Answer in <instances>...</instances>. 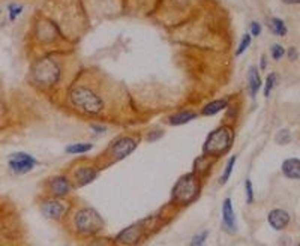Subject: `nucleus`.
I'll return each instance as SVG.
<instances>
[{
    "instance_id": "a878e982",
    "label": "nucleus",
    "mask_w": 300,
    "mask_h": 246,
    "mask_svg": "<svg viewBox=\"0 0 300 246\" xmlns=\"http://www.w3.org/2000/svg\"><path fill=\"white\" fill-rule=\"evenodd\" d=\"M245 188H246V201L251 204L254 201V191H252V182L249 180V179L246 180Z\"/></svg>"
},
{
    "instance_id": "6ab92c4d",
    "label": "nucleus",
    "mask_w": 300,
    "mask_h": 246,
    "mask_svg": "<svg viewBox=\"0 0 300 246\" xmlns=\"http://www.w3.org/2000/svg\"><path fill=\"white\" fill-rule=\"evenodd\" d=\"M92 144H86V143H78V144H71L66 147V153L71 155H78V153H86L89 150H92Z\"/></svg>"
},
{
    "instance_id": "2f4dec72",
    "label": "nucleus",
    "mask_w": 300,
    "mask_h": 246,
    "mask_svg": "<svg viewBox=\"0 0 300 246\" xmlns=\"http://www.w3.org/2000/svg\"><path fill=\"white\" fill-rule=\"evenodd\" d=\"M264 68H266V57L263 56L261 57V69H264Z\"/></svg>"
},
{
    "instance_id": "20e7f679",
    "label": "nucleus",
    "mask_w": 300,
    "mask_h": 246,
    "mask_svg": "<svg viewBox=\"0 0 300 246\" xmlns=\"http://www.w3.org/2000/svg\"><path fill=\"white\" fill-rule=\"evenodd\" d=\"M74 224H75L77 230L83 234L96 233L104 225L102 218L99 216V213L95 209H81L80 212H77V215L74 218Z\"/></svg>"
},
{
    "instance_id": "f8f14e48",
    "label": "nucleus",
    "mask_w": 300,
    "mask_h": 246,
    "mask_svg": "<svg viewBox=\"0 0 300 246\" xmlns=\"http://www.w3.org/2000/svg\"><path fill=\"white\" fill-rule=\"evenodd\" d=\"M263 81H261V77H260V72L255 66H251L248 71V87H249V92H251V96H255L261 87Z\"/></svg>"
},
{
    "instance_id": "a211bd4d",
    "label": "nucleus",
    "mask_w": 300,
    "mask_h": 246,
    "mask_svg": "<svg viewBox=\"0 0 300 246\" xmlns=\"http://www.w3.org/2000/svg\"><path fill=\"white\" fill-rule=\"evenodd\" d=\"M267 27H269L270 32H272L273 35H276V36H285V35H287V30H288L287 26H285V23H284L281 18H276V17L267 20Z\"/></svg>"
},
{
    "instance_id": "ddd939ff",
    "label": "nucleus",
    "mask_w": 300,
    "mask_h": 246,
    "mask_svg": "<svg viewBox=\"0 0 300 246\" xmlns=\"http://www.w3.org/2000/svg\"><path fill=\"white\" fill-rule=\"evenodd\" d=\"M282 173L288 179H300V159L290 158L282 164Z\"/></svg>"
},
{
    "instance_id": "5701e85b",
    "label": "nucleus",
    "mask_w": 300,
    "mask_h": 246,
    "mask_svg": "<svg viewBox=\"0 0 300 246\" xmlns=\"http://www.w3.org/2000/svg\"><path fill=\"white\" fill-rule=\"evenodd\" d=\"M270 54H272V57L275 60H279V59H282L285 56V48L282 45H279V44H273L270 47Z\"/></svg>"
},
{
    "instance_id": "6e6552de",
    "label": "nucleus",
    "mask_w": 300,
    "mask_h": 246,
    "mask_svg": "<svg viewBox=\"0 0 300 246\" xmlns=\"http://www.w3.org/2000/svg\"><path fill=\"white\" fill-rule=\"evenodd\" d=\"M222 225L225 228L227 233L233 234L237 231V224H236V215L231 206V200L225 198L224 204H222Z\"/></svg>"
},
{
    "instance_id": "f3484780",
    "label": "nucleus",
    "mask_w": 300,
    "mask_h": 246,
    "mask_svg": "<svg viewBox=\"0 0 300 246\" xmlns=\"http://www.w3.org/2000/svg\"><path fill=\"white\" fill-rule=\"evenodd\" d=\"M96 171L92 170V168H80L77 173H75V177H77V182L80 186H84V185H89L90 182H93L96 179Z\"/></svg>"
},
{
    "instance_id": "393cba45",
    "label": "nucleus",
    "mask_w": 300,
    "mask_h": 246,
    "mask_svg": "<svg viewBox=\"0 0 300 246\" xmlns=\"http://www.w3.org/2000/svg\"><path fill=\"white\" fill-rule=\"evenodd\" d=\"M207 231H203L201 234H198V236H195L194 239H192V242H191V246H203L204 245V242H206V239H207Z\"/></svg>"
},
{
    "instance_id": "cd10ccee",
    "label": "nucleus",
    "mask_w": 300,
    "mask_h": 246,
    "mask_svg": "<svg viewBox=\"0 0 300 246\" xmlns=\"http://www.w3.org/2000/svg\"><path fill=\"white\" fill-rule=\"evenodd\" d=\"M260 33H261V26H260V23L252 21V23H251V36H258Z\"/></svg>"
},
{
    "instance_id": "c85d7f7f",
    "label": "nucleus",
    "mask_w": 300,
    "mask_h": 246,
    "mask_svg": "<svg viewBox=\"0 0 300 246\" xmlns=\"http://www.w3.org/2000/svg\"><path fill=\"white\" fill-rule=\"evenodd\" d=\"M164 135V132L162 131H153V132H150L149 135H147V140L149 141H156L159 137H162Z\"/></svg>"
},
{
    "instance_id": "dca6fc26",
    "label": "nucleus",
    "mask_w": 300,
    "mask_h": 246,
    "mask_svg": "<svg viewBox=\"0 0 300 246\" xmlns=\"http://www.w3.org/2000/svg\"><path fill=\"white\" fill-rule=\"evenodd\" d=\"M197 113L195 111H180V113H176L170 117V125H174V126H179V125H186L189 123L191 120L197 119Z\"/></svg>"
},
{
    "instance_id": "f257e3e1",
    "label": "nucleus",
    "mask_w": 300,
    "mask_h": 246,
    "mask_svg": "<svg viewBox=\"0 0 300 246\" xmlns=\"http://www.w3.org/2000/svg\"><path fill=\"white\" fill-rule=\"evenodd\" d=\"M69 98H71L72 105H75L77 108H80L89 114H98V113H101L104 108L102 98L87 87L80 86V87L72 89L69 93Z\"/></svg>"
},
{
    "instance_id": "c756f323",
    "label": "nucleus",
    "mask_w": 300,
    "mask_h": 246,
    "mask_svg": "<svg viewBox=\"0 0 300 246\" xmlns=\"http://www.w3.org/2000/svg\"><path fill=\"white\" fill-rule=\"evenodd\" d=\"M285 53H288L290 60H296V59H297V51L294 50V48H290V50H288V51H285Z\"/></svg>"
},
{
    "instance_id": "aec40b11",
    "label": "nucleus",
    "mask_w": 300,
    "mask_h": 246,
    "mask_svg": "<svg viewBox=\"0 0 300 246\" xmlns=\"http://www.w3.org/2000/svg\"><path fill=\"white\" fill-rule=\"evenodd\" d=\"M251 42H252L251 33H245V35L242 36V39H240V44H239V47H237V50H236V56H242V54L248 50V48H249Z\"/></svg>"
},
{
    "instance_id": "bb28decb",
    "label": "nucleus",
    "mask_w": 300,
    "mask_h": 246,
    "mask_svg": "<svg viewBox=\"0 0 300 246\" xmlns=\"http://www.w3.org/2000/svg\"><path fill=\"white\" fill-rule=\"evenodd\" d=\"M8 11H9V18H11V21H14V20L23 12V6H18V5H9V6H8Z\"/></svg>"
},
{
    "instance_id": "412c9836",
    "label": "nucleus",
    "mask_w": 300,
    "mask_h": 246,
    "mask_svg": "<svg viewBox=\"0 0 300 246\" xmlns=\"http://www.w3.org/2000/svg\"><path fill=\"white\" fill-rule=\"evenodd\" d=\"M236 159H237V156H231V158L228 159L227 167H225V171H224V174H222V177H221V180H219L221 185H225V183L228 182V179H230V176H231V171H233V167H234V164H236Z\"/></svg>"
},
{
    "instance_id": "7ed1b4c3",
    "label": "nucleus",
    "mask_w": 300,
    "mask_h": 246,
    "mask_svg": "<svg viewBox=\"0 0 300 246\" xmlns=\"http://www.w3.org/2000/svg\"><path fill=\"white\" fill-rule=\"evenodd\" d=\"M198 192H200V182L194 174L182 176L173 188L174 200L182 203V204L191 203L198 195Z\"/></svg>"
},
{
    "instance_id": "b1692460",
    "label": "nucleus",
    "mask_w": 300,
    "mask_h": 246,
    "mask_svg": "<svg viewBox=\"0 0 300 246\" xmlns=\"http://www.w3.org/2000/svg\"><path fill=\"white\" fill-rule=\"evenodd\" d=\"M275 141H276L278 144H288V143L291 141V134H290V131H288V129H281V131L276 134Z\"/></svg>"
},
{
    "instance_id": "f03ea898",
    "label": "nucleus",
    "mask_w": 300,
    "mask_h": 246,
    "mask_svg": "<svg viewBox=\"0 0 300 246\" xmlns=\"http://www.w3.org/2000/svg\"><path fill=\"white\" fill-rule=\"evenodd\" d=\"M233 143V131L227 126L218 128L215 131H212L203 146V152L206 155H222L225 153Z\"/></svg>"
},
{
    "instance_id": "39448f33",
    "label": "nucleus",
    "mask_w": 300,
    "mask_h": 246,
    "mask_svg": "<svg viewBox=\"0 0 300 246\" xmlns=\"http://www.w3.org/2000/svg\"><path fill=\"white\" fill-rule=\"evenodd\" d=\"M60 69L51 59H42L33 68V77L41 84H53L59 80Z\"/></svg>"
},
{
    "instance_id": "0eeeda50",
    "label": "nucleus",
    "mask_w": 300,
    "mask_h": 246,
    "mask_svg": "<svg viewBox=\"0 0 300 246\" xmlns=\"http://www.w3.org/2000/svg\"><path fill=\"white\" fill-rule=\"evenodd\" d=\"M35 165H36V159L33 156H30L29 153L18 152V153H12L9 156V167L17 174L29 173L30 170H33Z\"/></svg>"
},
{
    "instance_id": "423d86ee",
    "label": "nucleus",
    "mask_w": 300,
    "mask_h": 246,
    "mask_svg": "<svg viewBox=\"0 0 300 246\" xmlns=\"http://www.w3.org/2000/svg\"><path fill=\"white\" fill-rule=\"evenodd\" d=\"M137 141L131 137H120L116 143L111 144L110 147V153L114 159H123L126 156H129L135 149H137Z\"/></svg>"
},
{
    "instance_id": "7c9ffc66",
    "label": "nucleus",
    "mask_w": 300,
    "mask_h": 246,
    "mask_svg": "<svg viewBox=\"0 0 300 246\" xmlns=\"http://www.w3.org/2000/svg\"><path fill=\"white\" fill-rule=\"evenodd\" d=\"M282 2H285L288 5H297V3H300V0H282Z\"/></svg>"
},
{
    "instance_id": "4be33fe9",
    "label": "nucleus",
    "mask_w": 300,
    "mask_h": 246,
    "mask_svg": "<svg viewBox=\"0 0 300 246\" xmlns=\"http://www.w3.org/2000/svg\"><path fill=\"white\" fill-rule=\"evenodd\" d=\"M276 81H278V74L272 72V74H269V75H267L266 86H264V96H266V98H269V95H270V92L273 90V87H275Z\"/></svg>"
},
{
    "instance_id": "2eb2a0df",
    "label": "nucleus",
    "mask_w": 300,
    "mask_h": 246,
    "mask_svg": "<svg viewBox=\"0 0 300 246\" xmlns=\"http://www.w3.org/2000/svg\"><path fill=\"white\" fill-rule=\"evenodd\" d=\"M227 105H228L227 99H216V101H212V102H209V104H206V105L203 107L201 114H203V116H215V114H218L219 111L225 110Z\"/></svg>"
},
{
    "instance_id": "473e14b6",
    "label": "nucleus",
    "mask_w": 300,
    "mask_h": 246,
    "mask_svg": "<svg viewBox=\"0 0 300 246\" xmlns=\"http://www.w3.org/2000/svg\"><path fill=\"white\" fill-rule=\"evenodd\" d=\"M297 246H300V243H299V245H297Z\"/></svg>"
},
{
    "instance_id": "9d476101",
    "label": "nucleus",
    "mask_w": 300,
    "mask_h": 246,
    "mask_svg": "<svg viewBox=\"0 0 300 246\" xmlns=\"http://www.w3.org/2000/svg\"><path fill=\"white\" fill-rule=\"evenodd\" d=\"M143 234V228L138 224H134L128 228H125L119 236H117V242L122 245H135L140 237Z\"/></svg>"
},
{
    "instance_id": "9b49d317",
    "label": "nucleus",
    "mask_w": 300,
    "mask_h": 246,
    "mask_svg": "<svg viewBox=\"0 0 300 246\" xmlns=\"http://www.w3.org/2000/svg\"><path fill=\"white\" fill-rule=\"evenodd\" d=\"M267 219H269V224L272 225V228H275V230H284L288 225V222H290V215L285 210H282V209H275V210H272L269 213Z\"/></svg>"
},
{
    "instance_id": "4468645a",
    "label": "nucleus",
    "mask_w": 300,
    "mask_h": 246,
    "mask_svg": "<svg viewBox=\"0 0 300 246\" xmlns=\"http://www.w3.org/2000/svg\"><path fill=\"white\" fill-rule=\"evenodd\" d=\"M50 185H51V191H53V194L57 195V197L66 195V194L69 192V189H71V185H69L68 179L63 177V176H57V177H54Z\"/></svg>"
},
{
    "instance_id": "1a4fd4ad",
    "label": "nucleus",
    "mask_w": 300,
    "mask_h": 246,
    "mask_svg": "<svg viewBox=\"0 0 300 246\" xmlns=\"http://www.w3.org/2000/svg\"><path fill=\"white\" fill-rule=\"evenodd\" d=\"M66 206L59 200H48L42 204V213L50 219H59L65 215Z\"/></svg>"
}]
</instances>
